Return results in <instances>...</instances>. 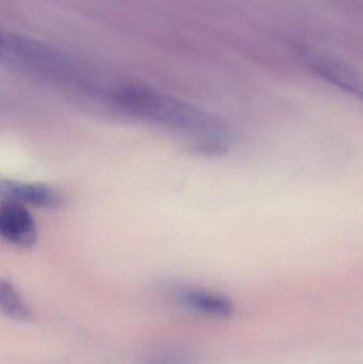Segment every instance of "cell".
Masks as SVG:
<instances>
[{
	"label": "cell",
	"instance_id": "cell-1",
	"mask_svg": "<svg viewBox=\"0 0 363 364\" xmlns=\"http://www.w3.org/2000/svg\"><path fill=\"white\" fill-rule=\"evenodd\" d=\"M111 100L124 114L168 130L198 155L221 156L232 144V134L221 119L151 87L121 85Z\"/></svg>",
	"mask_w": 363,
	"mask_h": 364
},
{
	"label": "cell",
	"instance_id": "cell-2",
	"mask_svg": "<svg viewBox=\"0 0 363 364\" xmlns=\"http://www.w3.org/2000/svg\"><path fill=\"white\" fill-rule=\"evenodd\" d=\"M0 59L40 73H59L70 65L67 55L51 45L23 34L6 32Z\"/></svg>",
	"mask_w": 363,
	"mask_h": 364
},
{
	"label": "cell",
	"instance_id": "cell-3",
	"mask_svg": "<svg viewBox=\"0 0 363 364\" xmlns=\"http://www.w3.org/2000/svg\"><path fill=\"white\" fill-rule=\"evenodd\" d=\"M0 237L23 248H30L38 239L36 220L27 208L14 201L0 203Z\"/></svg>",
	"mask_w": 363,
	"mask_h": 364
},
{
	"label": "cell",
	"instance_id": "cell-4",
	"mask_svg": "<svg viewBox=\"0 0 363 364\" xmlns=\"http://www.w3.org/2000/svg\"><path fill=\"white\" fill-rule=\"evenodd\" d=\"M0 198L48 209L62 207L64 203L62 195L51 186L13 181H0Z\"/></svg>",
	"mask_w": 363,
	"mask_h": 364
},
{
	"label": "cell",
	"instance_id": "cell-5",
	"mask_svg": "<svg viewBox=\"0 0 363 364\" xmlns=\"http://www.w3.org/2000/svg\"><path fill=\"white\" fill-rule=\"evenodd\" d=\"M180 299L190 309L211 318H228L234 314L232 299L220 293L202 289H188L181 292Z\"/></svg>",
	"mask_w": 363,
	"mask_h": 364
},
{
	"label": "cell",
	"instance_id": "cell-6",
	"mask_svg": "<svg viewBox=\"0 0 363 364\" xmlns=\"http://www.w3.org/2000/svg\"><path fill=\"white\" fill-rule=\"evenodd\" d=\"M309 64L311 70H315L328 82H332V85L353 95L362 96V82L351 68L339 62L321 57L311 58L309 59Z\"/></svg>",
	"mask_w": 363,
	"mask_h": 364
},
{
	"label": "cell",
	"instance_id": "cell-7",
	"mask_svg": "<svg viewBox=\"0 0 363 364\" xmlns=\"http://www.w3.org/2000/svg\"><path fill=\"white\" fill-rule=\"evenodd\" d=\"M0 314L11 320L29 322L32 312L12 282L0 279Z\"/></svg>",
	"mask_w": 363,
	"mask_h": 364
},
{
	"label": "cell",
	"instance_id": "cell-8",
	"mask_svg": "<svg viewBox=\"0 0 363 364\" xmlns=\"http://www.w3.org/2000/svg\"><path fill=\"white\" fill-rule=\"evenodd\" d=\"M143 364H193V359L183 350H163L149 355Z\"/></svg>",
	"mask_w": 363,
	"mask_h": 364
},
{
	"label": "cell",
	"instance_id": "cell-9",
	"mask_svg": "<svg viewBox=\"0 0 363 364\" xmlns=\"http://www.w3.org/2000/svg\"><path fill=\"white\" fill-rule=\"evenodd\" d=\"M6 32V31H4V30L0 29V49H1L2 45H4Z\"/></svg>",
	"mask_w": 363,
	"mask_h": 364
},
{
	"label": "cell",
	"instance_id": "cell-10",
	"mask_svg": "<svg viewBox=\"0 0 363 364\" xmlns=\"http://www.w3.org/2000/svg\"><path fill=\"white\" fill-rule=\"evenodd\" d=\"M2 111H4V105L0 102V112H2Z\"/></svg>",
	"mask_w": 363,
	"mask_h": 364
}]
</instances>
